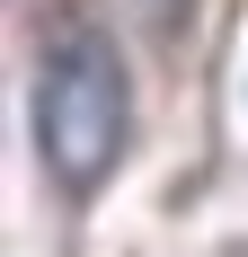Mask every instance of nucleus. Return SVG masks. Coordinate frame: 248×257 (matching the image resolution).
Here are the masks:
<instances>
[{
	"instance_id": "nucleus-1",
	"label": "nucleus",
	"mask_w": 248,
	"mask_h": 257,
	"mask_svg": "<svg viewBox=\"0 0 248 257\" xmlns=\"http://www.w3.org/2000/svg\"><path fill=\"white\" fill-rule=\"evenodd\" d=\"M124 133H133V89H124V53L106 27H62L45 45V71H36V160H45L53 186H106V169L124 160Z\"/></svg>"
},
{
	"instance_id": "nucleus-2",
	"label": "nucleus",
	"mask_w": 248,
	"mask_h": 257,
	"mask_svg": "<svg viewBox=\"0 0 248 257\" xmlns=\"http://www.w3.org/2000/svg\"><path fill=\"white\" fill-rule=\"evenodd\" d=\"M186 9H195V0H142V18L160 27V36H169V27H186Z\"/></svg>"
}]
</instances>
